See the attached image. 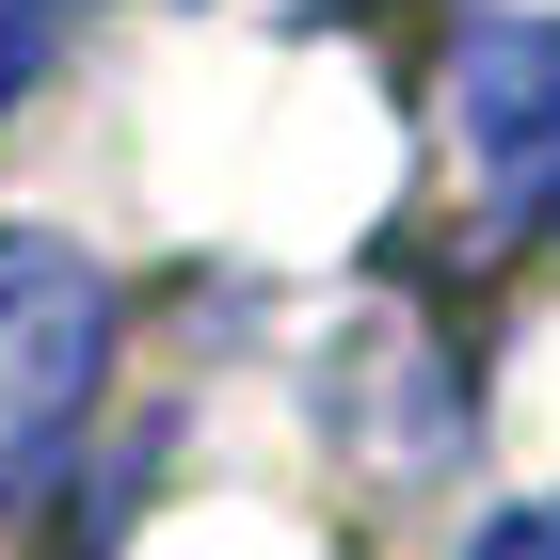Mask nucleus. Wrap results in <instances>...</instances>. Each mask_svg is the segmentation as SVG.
<instances>
[{
    "label": "nucleus",
    "mask_w": 560,
    "mask_h": 560,
    "mask_svg": "<svg viewBox=\"0 0 560 560\" xmlns=\"http://www.w3.org/2000/svg\"><path fill=\"white\" fill-rule=\"evenodd\" d=\"M465 560H560V497H513V513L480 528V545H465Z\"/></svg>",
    "instance_id": "7ed1b4c3"
},
{
    "label": "nucleus",
    "mask_w": 560,
    "mask_h": 560,
    "mask_svg": "<svg viewBox=\"0 0 560 560\" xmlns=\"http://www.w3.org/2000/svg\"><path fill=\"white\" fill-rule=\"evenodd\" d=\"M465 161L513 224L560 209V16H513L465 48Z\"/></svg>",
    "instance_id": "f03ea898"
},
{
    "label": "nucleus",
    "mask_w": 560,
    "mask_h": 560,
    "mask_svg": "<svg viewBox=\"0 0 560 560\" xmlns=\"http://www.w3.org/2000/svg\"><path fill=\"white\" fill-rule=\"evenodd\" d=\"M96 352H113V272L48 224H0V497L81 432Z\"/></svg>",
    "instance_id": "f257e3e1"
},
{
    "label": "nucleus",
    "mask_w": 560,
    "mask_h": 560,
    "mask_svg": "<svg viewBox=\"0 0 560 560\" xmlns=\"http://www.w3.org/2000/svg\"><path fill=\"white\" fill-rule=\"evenodd\" d=\"M33 65H48V0H0V113L33 96Z\"/></svg>",
    "instance_id": "20e7f679"
}]
</instances>
